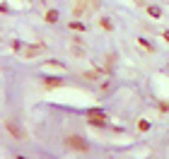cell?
<instances>
[{
	"instance_id": "obj_1",
	"label": "cell",
	"mask_w": 169,
	"mask_h": 159,
	"mask_svg": "<svg viewBox=\"0 0 169 159\" xmlns=\"http://www.w3.org/2000/svg\"><path fill=\"white\" fill-rule=\"evenodd\" d=\"M99 7V0H72V17H89Z\"/></svg>"
},
{
	"instance_id": "obj_4",
	"label": "cell",
	"mask_w": 169,
	"mask_h": 159,
	"mask_svg": "<svg viewBox=\"0 0 169 159\" xmlns=\"http://www.w3.org/2000/svg\"><path fill=\"white\" fill-rule=\"evenodd\" d=\"M89 123H97V125H104V116H94V113H92V116H89Z\"/></svg>"
},
{
	"instance_id": "obj_6",
	"label": "cell",
	"mask_w": 169,
	"mask_h": 159,
	"mask_svg": "<svg viewBox=\"0 0 169 159\" xmlns=\"http://www.w3.org/2000/svg\"><path fill=\"white\" fill-rule=\"evenodd\" d=\"M97 77H99L97 70H89V72H85V80H97Z\"/></svg>"
},
{
	"instance_id": "obj_2",
	"label": "cell",
	"mask_w": 169,
	"mask_h": 159,
	"mask_svg": "<svg viewBox=\"0 0 169 159\" xmlns=\"http://www.w3.org/2000/svg\"><path fill=\"white\" fill-rule=\"evenodd\" d=\"M68 147H70V150L82 152V154H85V152H89V145L82 140L80 135H70V138H68Z\"/></svg>"
},
{
	"instance_id": "obj_3",
	"label": "cell",
	"mask_w": 169,
	"mask_h": 159,
	"mask_svg": "<svg viewBox=\"0 0 169 159\" xmlns=\"http://www.w3.org/2000/svg\"><path fill=\"white\" fill-rule=\"evenodd\" d=\"M7 130H10V135H15V138H22V128H19V125H12V123H7Z\"/></svg>"
},
{
	"instance_id": "obj_5",
	"label": "cell",
	"mask_w": 169,
	"mask_h": 159,
	"mask_svg": "<svg viewBox=\"0 0 169 159\" xmlns=\"http://www.w3.org/2000/svg\"><path fill=\"white\" fill-rule=\"evenodd\" d=\"M56 19H58V12H53V10L46 12V22H56Z\"/></svg>"
}]
</instances>
